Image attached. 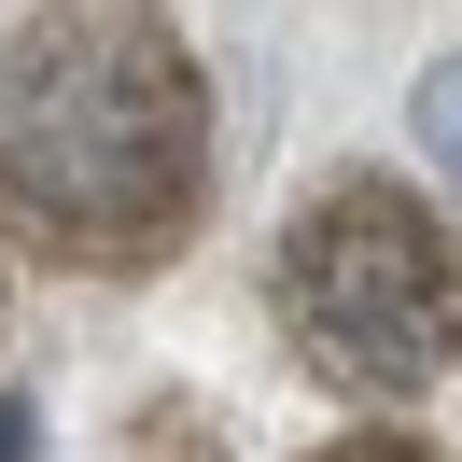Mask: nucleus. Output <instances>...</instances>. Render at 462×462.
<instances>
[{"label":"nucleus","mask_w":462,"mask_h":462,"mask_svg":"<svg viewBox=\"0 0 462 462\" xmlns=\"http://www.w3.org/2000/svg\"><path fill=\"white\" fill-rule=\"evenodd\" d=\"M0 225L70 281H154L210 225V70L169 14L0 29Z\"/></svg>","instance_id":"nucleus-1"},{"label":"nucleus","mask_w":462,"mask_h":462,"mask_svg":"<svg viewBox=\"0 0 462 462\" xmlns=\"http://www.w3.org/2000/svg\"><path fill=\"white\" fill-rule=\"evenodd\" d=\"M266 309L309 350V378H337L365 406H406L462 365V253L393 169H337L281 210Z\"/></svg>","instance_id":"nucleus-2"},{"label":"nucleus","mask_w":462,"mask_h":462,"mask_svg":"<svg viewBox=\"0 0 462 462\" xmlns=\"http://www.w3.org/2000/svg\"><path fill=\"white\" fill-rule=\"evenodd\" d=\"M406 126H420V169L462 197V57H434L420 70V98H406Z\"/></svg>","instance_id":"nucleus-3"},{"label":"nucleus","mask_w":462,"mask_h":462,"mask_svg":"<svg viewBox=\"0 0 462 462\" xmlns=\"http://www.w3.org/2000/svg\"><path fill=\"white\" fill-rule=\"evenodd\" d=\"M294 462H448V448H420V434H322V448H294Z\"/></svg>","instance_id":"nucleus-4"}]
</instances>
